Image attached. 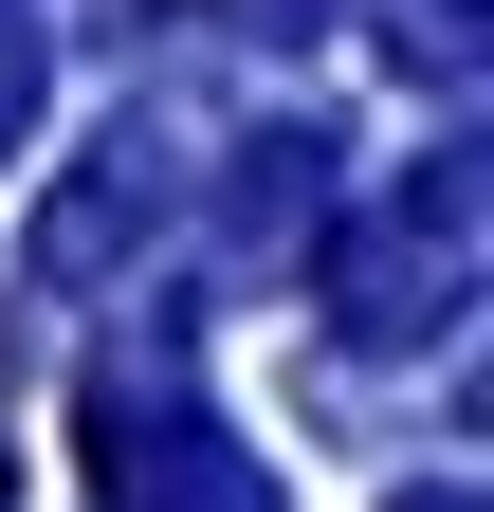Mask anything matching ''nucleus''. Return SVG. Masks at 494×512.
Segmentation results:
<instances>
[{"instance_id": "1", "label": "nucleus", "mask_w": 494, "mask_h": 512, "mask_svg": "<svg viewBox=\"0 0 494 512\" xmlns=\"http://www.w3.org/2000/svg\"><path fill=\"white\" fill-rule=\"evenodd\" d=\"M92 494L110 512H257V458L183 403V348H147V366L92 384Z\"/></svg>"}, {"instance_id": "2", "label": "nucleus", "mask_w": 494, "mask_h": 512, "mask_svg": "<svg viewBox=\"0 0 494 512\" xmlns=\"http://www.w3.org/2000/svg\"><path fill=\"white\" fill-rule=\"evenodd\" d=\"M37 128V0H0V147Z\"/></svg>"}, {"instance_id": "3", "label": "nucleus", "mask_w": 494, "mask_h": 512, "mask_svg": "<svg viewBox=\"0 0 494 512\" xmlns=\"http://www.w3.org/2000/svg\"><path fill=\"white\" fill-rule=\"evenodd\" d=\"M403 512H476V476H440V494H403Z\"/></svg>"}]
</instances>
